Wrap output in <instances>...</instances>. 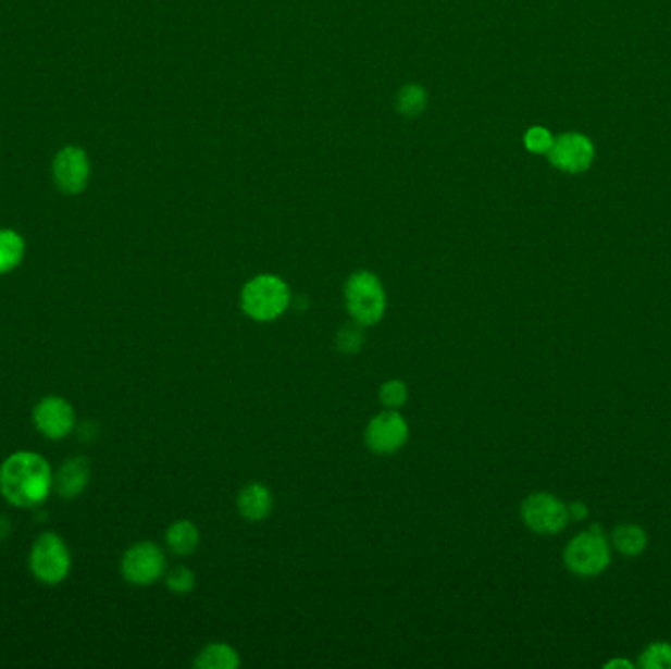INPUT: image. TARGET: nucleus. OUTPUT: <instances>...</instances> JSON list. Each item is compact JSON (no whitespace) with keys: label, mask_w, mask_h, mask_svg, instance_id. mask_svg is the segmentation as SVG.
Instances as JSON below:
<instances>
[{"label":"nucleus","mask_w":671,"mask_h":669,"mask_svg":"<svg viewBox=\"0 0 671 669\" xmlns=\"http://www.w3.org/2000/svg\"><path fill=\"white\" fill-rule=\"evenodd\" d=\"M361 324H348V326H344V329L338 330V334H336V348L341 351V354H358L361 350V346H363V334H361L360 330Z\"/></svg>","instance_id":"nucleus-21"},{"label":"nucleus","mask_w":671,"mask_h":669,"mask_svg":"<svg viewBox=\"0 0 671 669\" xmlns=\"http://www.w3.org/2000/svg\"><path fill=\"white\" fill-rule=\"evenodd\" d=\"M344 297L351 319L361 326L377 324L387 309V295L380 277L370 271L353 273L346 283Z\"/></svg>","instance_id":"nucleus-3"},{"label":"nucleus","mask_w":671,"mask_h":669,"mask_svg":"<svg viewBox=\"0 0 671 669\" xmlns=\"http://www.w3.org/2000/svg\"><path fill=\"white\" fill-rule=\"evenodd\" d=\"M90 478V466L87 458H71L53 478V490L63 499H75L80 491L87 487Z\"/></svg>","instance_id":"nucleus-12"},{"label":"nucleus","mask_w":671,"mask_h":669,"mask_svg":"<svg viewBox=\"0 0 671 669\" xmlns=\"http://www.w3.org/2000/svg\"><path fill=\"white\" fill-rule=\"evenodd\" d=\"M642 668L648 669H671V644L668 642H656L642 652Z\"/></svg>","instance_id":"nucleus-19"},{"label":"nucleus","mask_w":671,"mask_h":669,"mask_svg":"<svg viewBox=\"0 0 671 669\" xmlns=\"http://www.w3.org/2000/svg\"><path fill=\"white\" fill-rule=\"evenodd\" d=\"M397 107H399L405 116H417L426 107V95H424V90L419 85H409V87H405L401 90Z\"/></svg>","instance_id":"nucleus-20"},{"label":"nucleus","mask_w":671,"mask_h":669,"mask_svg":"<svg viewBox=\"0 0 671 669\" xmlns=\"http://www.w3.org/2000/svg\"><path fill=\"white\" fill-rule=\"evenodd\" d=\"M90 165L87 153L70 146L61 150L53 160V177L63 193L77 195L89 183Z\"/></svg>","instance_id":"nucleus-10"},{"label":"nucleus","mask_w":671,"mask_h":669,"mask_svg":"<svg viewBox=\"0 0 671 669\" xmlns=\"http://www.w3.org/2000/svg\"><path fill=\"white\" fill-rule=\"evenodd\" d=\"M273 509V495L261 483H250L238 495V510L248 520H263Z\"/></svg>","instance_id":"nucleus-13"},{"label":"nucleus","mask_w":671,"mask_h":669,"mask_svg":"<svg viewBox=\"0 0 671 669\" xmlns=\"http://www.w3.org/2000/svg\"><path fill=\"white\" fill-rule=\"evenodd\" d=\"M612 546L619 549L624 556H638L648 544V536L638 524H621L612 530Z\"/></svg>","instance_id":"nucleus-16"},{"label":"nucleus","mask_w":671,"mask_h":669,"mask_svg":"<svg viewBox=\"0 0 671 669\" xmlns=\"http://www.w3.org/2000/svg\"><path fill=\"white\" fill-rule=\"evenodd\" d=\"M34 422L46 438L63 439L75 429L77 417L67 400L61 397H46L34 410Z\"/></svg>","instance_id":"nucleus-9"},{"label":"nucleus","mask_w":671,"mask_h":669,"mask_svg":"<svg viewBox=\"0 0 671 669\" xmlns=\"http://www.w3.org/2000/svg\"><path fill=\"white\" fill-rule=\"evenodd\" d=\"M407 399H409V389L405 381L392 380L381 385L380 400L385 409L399 410Z\"/></svg>","instance_id":"nucleus-18"},{"label":"nucleus","mask_w":671,"mask_h":669,"mask_svg":"<svg viewBox=\"0 0 671 669\" xmlns=\"http://www.w3.org/2000/svg\"><path fill=\"white\" fill-rule=\"evenodd\" d=\"M409 439V424L397 410H385L371 419L365 429V444L373 454L392 456Z\"/></svg>","instance_id":"nucleus-8"},{"label":"nucleus","mask_w":671,"mask_h":669,"mask_svg":"<svg viewBox=\"0 0 671 669\" xmlns=\"http://www.w3.org/2000/svg\"><path fill=\"white\" fill-rule=\"evenodd\" d=\"M51 490L50 463L40 454L16 451L0 466V493L14 507H36L48 499Z\"/></svg>","instance_id":"nucleus-1"},{"label":"nucleus","mask_w":671,"mask_h":669,"mask_svg":"<svg viewBox=\"0 0 671 669\" xmlns=\"http://www.w3.org/2000/svg\"><path fill=\"white\" fill-rule=\"evenodd\" d=\"M614 666H624V668H632V664H629V661H609V664H607V668H614Z\"/></svg>","instance_id":"nucleus-25"},{"label":"nucleus","mask_w":671,"mask_h":669,"mask_svg":"<svg viewBox=\"0 0 671 669\" xmlns=\"http://www.w3.org/2000/svg\"><path fill=\"white\" fill-rule=\"evenodd\" d=\"M593 144L582 134H566L551 144L550 161L561 171L582 173L592 165Z\"/></svg>","instance_id":"nucleus-11"},{"label":"nucleus","mask_w":671,"mask_h":669,"mask_svg":"<svg viewBox=\"0 0 671 669\" xmlns=\"http://www.w3.org/2000/svg\"><path fill=\"white\" fill-rule=\"evenodd\" d=\"M199 542H201L199 529L189 520H177L165 532V544L175 556H189L199 548Z\"/></svg>","instance_id":"nucleus-14"},{"label":"nucleus","mask_w":671,"mask_h":669,"mask_svg":"<svg viewBox=\"0 0 671 669\" xmlns=\"http://www.w3.org/2000/svg\"><path fill=\"white\" fill-rule=\"evenodd\" d=\"M524 144L534 153H544V151H550L554 140H551L550 132L544 131V128H532V131L526 132Z\"/></svg>","instance_id":"nucleus-23"},{"label":"nucleus","mask_w":671,"mask_h":669,"mask_svg":"<svg viewBox=\"0 0 671 669\" xmlns=\"http://www.w3.org/2000/svg\"><path fill=\"white\" fill-rule=\"evenodd\" d=\"M568 570L580 578H595L611 563V544L601 526H592L571 540L563 552Z\"/></svg>","instance_id":"nucleus-4"},{"label":"nucleus","mask_w":671,"mask_h":669,"mask_svg":"<svg viewBox=\"0 0 671 669\" xmlns=\"http://www.w3.org/2000/svg\"><path fill=\"white\" fill-rule=\"evenodd\" d=\"M195 666L201 669H234L240 666V656L228 644L219 642L202 649L199 658L195 659Z\"/></svg>","instance_id":"nucleus-15"},{"label":"nucleus","mask_w":671,"mask_h":669,"mask_svg":"<svg viewBox=\"0 0 671 669\" xmlns=\"http://www.w3.org/2000/svg\"><path fill=\"white\" fill-rule=\"evenodd\" d=\"M291 305V290L275 275H258L241 289V309L258 322L279 319Z\"/></svg>","instance_id":"nucleus-2"},{"label":"nucleus","mask_w":671,"mask_h":669,"mask_svg":"<svg viewBox=\"0 0 671 669\" xmlns=\"http://www.w3.org/2000/svg\"><path fill=\"white\" fill-rule=\"evenodd\" d=\"M165 585L175 595H187V593L195 590V573L189 568H185V566L173 568L165 575Z\"/></svg>","instance_id":"nucleus-22"},{"label":"nucleus","mask_w":671,"mask_h":669,"mask_svg":"<svg viewBox=\"0 0 671 669\" xmlns=\"http://www.w3.org/2000/svg\"><path fill=\"white\" fill-rule=\"evenodd\" d=\"M30 570L34 578L46 585H58L70 575V549L58 534L44 532L40 538L34 542L30 552Z\"/></svg>","instance_id":"nucleus-5"},{"label":"nucleus","mask_w":671,"mask_h":669,"mask_svg":"<svg viewBox=\"0 0 671 669\" xmlns=\"http://www.w3.org/2000/svg\"><path fill=\"white\" fill-rule=\"evenodd\" d=\"M568 512H570V520H583L587 517V507L575 500V503L568 505Z\"/></svg>","instance_id":"nucleus-24"},{"label":"nucleus","mask_w":671,"mask_h":669,"mask_svg":"<svg viewBox=\"0 0 671 669\" xmlns=\"http://www.w3.org/2000/svg\"><path fill=\"white\" fill-rule=\"evenodd\" d=\"M524 524L536 534H558L568 526V505L551 493H532L522 503Z\"/></svg>","instance_id":"nucleus-6"},{"label":"nucleus","mask_w":671,"mask_h":669,"mask_svg":"<svg viewBox=\"0 0 671 669\" xmlns=\"http://www.w3.org/2000/svg\"><path fill=\"white\" fill-rule=\"evenodd\" d=\"M24 240L14 231H0V275L16 270L24 260Z\"/></svg>","instance_id":"nucleus-17"},{"label":"nucleus","mask_w":671,"mask_h":669,"mask_svg":"<svg viewBox=\"0 0 671 669\" xmlns=\"http://www.w3.org/2000/svg\"><path fill=\"white\" fill-rule=\"evenodd\" d=\"M122 578L132 585H151L165 571V554L153 542H140L126 549L121 561Z\"/></svg>","instance_id":"nucleus-7"}]
</instances>
